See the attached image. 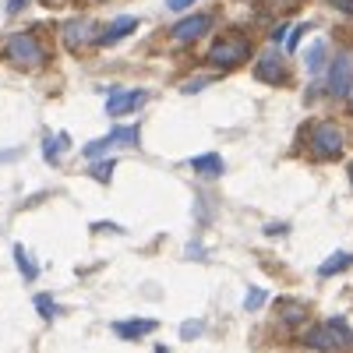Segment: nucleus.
Here are the masks:
<instances>
[{"label": "nucleus", "mask_w": 353, "mask_h": 353, "mask_svg": "<svg viewBox=\"0 0 353 353\" xmlns=\"http://www.w3.org/2000/svg\"><path fill=\"white\" fill-rule=\"evenodd\" d=\"M4 53H8V61H11L14 68H43V64H46V53H43V46H39L32 36H25V32L11 36Z\"/></svg>", "instance_id": "obj_1"}, {"label": "nucleus", "mask_w": 353, "mask_h": 353, "mask_svg": "<svg viewBox=\"0 0 353 353\" xmlns=\"http://www.w3.org/2000/svg\"><path fill=\"white\" fill-rule=\"evenodd\" d=\"M128 145H138V128H134V124H131V128H113L110 134H103V138H96V141H88L85 149H81V156H85V159H103L106 152L128 149Z\"/></svg>", "instance_id": "obj_2"}, {"label": "nucleus", "mask_w": 353, "mask_h": 353, "mask_svg": "<svg viewBox=\"0 0 353 353\" xmlns=\"http://www.w3.org/2000/svg\"><path fill=\"white\" fill-rule=\"evenodd\" d=\"M251 57V43L248 39H241V36H226V39H219L212 50H209V64L212 68H237V64H244Z\"/></svg>", "instance_id": "obj_3"}, {"label": "nucleus", "mask_w": 353, "mask_h": 353, "mask_svg": "<svg viewBox=\"0 0 353 353\" xmlns=\"http://www.w3.org/2000/svg\"><path fill=\"white\" fill-rule=\"evenodd\" d=\"M311 152L321 156V159H339L343 156V131L329 121L314 124V134H311Z\"/></svg>", "instance_id": "obj_4"}, {"label": "nucleus", "mask_w": 353, "mask_h": 353, "mask_svg": "<svg viewBox=\"0 0 353 353\" xmlns=\"http://www.w3.org/2000/svg\"><path fill=\"white\" fill-rule=\"evenodd\" d=\"M350 85H353V57L339 53L332 68H329V96H350Z\"/></svg>", "instance_id": "obj_5"}, {"label": "nucleus", "mask_w": 353, "mask_h": 353, "mask_svg": "<svg viewBox=\"0 0 353 353\" xmlns=\"http://www.w3.org/2000/svg\"><path fill=\"white\" fill-rule=\"evenodd\" d=\"M209 28H212V14H191V18L173 25L170 39L173 43H194V39H201L205 32H209Z\"/></svg>", "instance_id": "obj_6"}, {"label": "nucleus", "mask_w": 353, "mask_h": 353, "mask_svg": "<svg viewBox=\"0 0 353 353\" xmlns=\"http://www.w3.org/2000/svg\"><path fill=\"white\" fill-rule=\"evenodd\" d=\"M145 99H149V92H145V88H121V92H113V96L106 99V113H110V117L134 113L138 106H145Z\"/></svg>", "instance_id": "obj_7"}, {"label": "nucleus", "mask_w": 353, "mask_h": 353, "mask_svg": "<svg viewBox=\"0 0 353 353\" xmlns=\"http://www.w3.org/2000/svg\"><path fill=\"white\" fill-rule=\"evenodd\" d=\"M254 78H258V81H269V85H283V81H286V61H283L279 53H265V57H258Z\"/></svg>", "instance_id": "obj_8"}, {"label": "nucleus", "mask_w": 353, "mask_h": 353, "mask_svg": "<svg viewBox=\"0 0 353 353\" xmlns=\"http://www.w3.org/2000/svg\"><path fill=\"white\" fill-rule=\"evenodd\" d=\"M152 329H159L156 318H128V321H113V332L121 339H138V336H149Z\"/></svg>", "instance_id": "obj_9"}, {"label": "nucleus", "mask_w": 353, "mask_h": 353, "mask_svg": "<svg viewBox=\"0 0 353 353\" xmlns=\"http://www.w3.org/2000/svg\"><path fill=\"white\" fill-rule=\"evenodd\" d=\"M138 28V18H117V21H110L103 32H99V43L103 46H113L117 39H124V36H131Z\"/></svg>", "instance_id": "obj_10"}, {"label": "nucleus", "mask_w": 353, "mask_h": 353, "mask_svg": "<svg viewBox=\"0 0 353 353\" xmlns=\"http://www.w3.org/2000/svg\"><path fill=\"white\" fill-rule=\"evenodd\" d=\"M350 265H353V254H350V251H336V254H329L325 261L318 265V276H325V279H329V276L350 269Z\"/></svg>", "instance_id": "obj_11"}, {"label": "nucleus", "mask_w": 353, "mask_h": 353, "mask_svg": "<svg viewBox=\"0 0 353 353\" xmlns=\"http://www.w3.org/2000/svg\"><path fill=\"white\" fill-rule=\"evenodd\" d=\"M325 329H329V336L336 339L339 350H343V346H353V329L346 325V318H329V321H325Z\"/></svg>", "instance_id": "obj_12"}, {"label": "nucleus", "mask_w": 353, "mask_h": 353, "mask_svg": "<svg viewBox=\"0 0 353 353\" xmlns=\"http://www.w3.org/2000/svg\"><path fill=\"white\" fill-rule=\"evenodd\" d=\"M68 149V134H46V141H43V156H46V163H61V152Z\"/></svg>", "instance_id": "obj_13"}, {"label": "nucleus", "mask_w": 353, "mask_h": 353, "mask_svg": "<svg viewBox=\"0 0 353 353\" xmlns=\"http://www.w3.org/2000/svg\"><path fill=\"white\" fill-rule=\"evenodd\" d=\"M191 166H194L198 173H205V176H219V173H223V159H219L216 152L194 156V159H191Z\"/></svg>", "instance_id": "obj_14"}, {"label": "nucleus", "mask_w": 353, "mask_h": 353, "mask_svg": "<svg viewBox=\"0 0 353 353\" xmlns=\"http://www.w3.org/2000/svg\"><path fill=\"white\" fill-rule=\"evenodd\" d=\"M304 343H307L311 350H325V353L339 350V346H336V339L329 336V329H325V325H321V329H311V332L304 336Z\"/></svg>", "instance_id": "obj_15"}, {"label": "nucleus", "mask_w": 353, "mask_h": 353, "mask_svg": "<svg viewBox=\"0 0 353 353\" xmlns=\"http://www.w3.org/2000/svg\"><path fill=\"white\" fill-rule=\"evenodd\" d=\"M304 64H307V71H311V74L325 71V39H314V46L304 53Z\"/></svg>", "instance_id": "obj_16"}, {"label": "nucleus", "mask_w": 353, "mask_h": 353, "mask_svg": "<svg viewBox=\"0 0 353 353\" xmlns=\"http://www.w3.org/2000/svg\"><path fill=\"white\" fill-rule=\"evenodd\" d=\"M88 36H92V25H88V21H68V25H64V39H68L71 46L85 43Z\"/></svg>", "instance_id": "obj_17"}, {"label": "nucleus", "mask_w": 353, "mask_h": 353, "mask_svg": "<svg viewBox=\"0 0 353 353\" xmlns=\"http://www.w3.org/2000/svg\"><path fill=\"white\" fill-rule=\"evenodd\" d=\"M14 261H18V269H21V276H25L28 283H32V279L39 276V269H36V261L28 258V251H25L21 244H14Z\"/></svg>", "instance_id": "obj_18"}, {"label": "nucleus", "mask_w": 353, "mask_h": 353, "mask_svg": "<svg viewBox=\"0 0 353 353\" xmlns=\"http://www.w3.org/2000/svg\"><path fill=\"white\" fill-rule=\"evenodd\" d=\"M265 301H269V293L258 290V286H251V290H248V301H244V307H248V311H258Z\"/></svg>", "instance_id": "obj_19"}, {"label": "nucleus", "mask_w": 353, "mask_h": 353, "mask_svg": "<svg viewBox=\"0 0 353 353\" xmlns=\"http://www.w3.org/2000/svg\"><path fill=\"white\" fill-rule=\"evenodd\" d=\"M304 314H307V311H304V307H301V304H286V307H283V311H279V318H283V321H286V325H293V321H301V318H304Z\"/></svg>", "instance_id": "obj_20"}, {"label": "nucleus", "mask_w": 353, "mask_h": 353, "mask_svg": "<svg viewBox=\"0 0 353 353\" xmlns=\"http://www.w3.org/2000/svg\"><path fill=\"white\" fill-rule=\"evenodd\" d=\"M36 307H39V314H43L46 321H50V318L57 314V307H53V301L46 297V293H39V297H36Z\"/></svg>", "instance_id": "obj_21"}, {"label": "nucleus", "mask_w": 353, "mask_h": 353, "mask_svg": "<svg viewBox=\"0 0 353 353\" xmlns=\"http://www.w3.org/2000/svg\"><path fill=\"white\" fill-rule=\"evenodd\" d=\"M110 173H113V163H96L92 166V176H96V181H103V184L110 181Z\"/></svg>", "instance_id": "obj_22"}, {"label": "nucleus", "mask_w": 353, "mask_h": 353, "mask_svg": "<svg viewBox=\"0 0 353 353\" xmlns=\"http://www.w3.org/2000/svg\"><path fill=\"white\" fill-rule=\"evenodd\" d=\"M301 36H304V25H297V28H293V32H290V39H286V50H297Z\"/></svg>", "instance_id": "obj_23"}, {"label": "nucleus", "mask_w": 353, "mask_h": 353, "mask_svg": "<svg viewBox=\"0 0 353 353\" xmlns=\"http://www.w3.org/2000/svg\"><path fill=\"white\" fill-rule=\"evenodd\" d=\"M205 85H209V78H194V81H188V85L181 88V92H198V88H205Z\"/></svg>", "instance_id": "obj_24"}, {"label": "nucleus", "mask_w": 353, "mask_h": 353, "mask_svg": "<svg viewBox=\"0 0 353 353\" xmlns=\"http://www.w3.org/2000/svg\"><path fill=\"white\" fill-rule=\"evenodd\" d=\"M329 4H332L336 11H343V14H353V0H329Z\"/></svg>", "instance_id": "obj_25"}, {"label": "nucleus", "mask_w": 353, "mask_h": 353, "mask_svg": "<svg viewBox=\"0 0 353 353\" xmlns=\"http://www.w3.org/2000/svg\"><path fill=\"white\" fill-rule=\"evenodd\" d=\"M191 4H194V0H166L170 11H184V8H191Z\"/></svg>", "instance_id": "obj_26"}, {"label": "nucleus", "mask_w": 353, "mask_h": 353, "mask_svg": "<svg viewBox=\"0 0 353 353\" xmlns=\"http://www.w3.org/2000/svg\"><path fill=\"white\" fill-rule=\"evenodd\" d=\"M283 36H286V25H279L276 32H272V43H283Z\"/></svg>", "instance_id": "obj_27"}, {"label": "nucleus", "mask_w": 353, "mask_h": 353, "mask_svg": "<svg viewBox=\"0 0 353 353\" xmlns=\"http://www.w3.org/2000/svg\"><path fill=\"white\" fill-rule=\"evenodd\" d=\"M21 4H25V0H8V14H14V11H18Z\"/></svg>", "instance_id": "obj_28"}, {"label": "nucleus", "mask_w": 353, "mask_h": 353, "mask_svg": "<svg viewBox=\"0 0 353 353\" xmlns=\"http://www.w3.org/2000/svg\"><path fill=\"white\" fill-rule=\"evenodd\" d=\"M156 353H170V350H166V346H156Z\"/></svg>", "instance_id": "obj_29"}, {"label": "nucleus", "mask_w": 353, "mask_h": 353, "mask_svg": "<svg viewBox=\"0 0 353 353\" xmlns=\"http://www.w3.org/2000/svg\"><path fill=\"white\" fill-rule=\"evenodd\" d=\"M350 181H353V166H350Z\"/></svg>", "instance_id": "obj_30"}]
</instances>
